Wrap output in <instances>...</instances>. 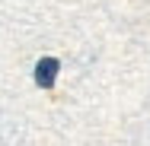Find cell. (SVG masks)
<instances>
[{"mask_svg": "<svg viewBox=\"0 0 150 146\" xmlns=\"http://www.w3.org/2000/svg\"><path fill=\"white\" fill-rule=\"evenodd\" d=\"M58 57H42L38 60V67H35V83L42 89H51L54 86V80H58Z\"/></svg>", "mask_w": 150, "mask_h": 146, "instance_id": "1", "label": "cell"}]
</instances>
